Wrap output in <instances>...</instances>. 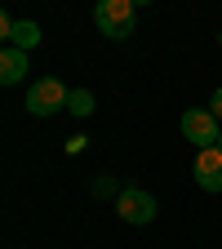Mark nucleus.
Here are the masks:
<instances>
[{"instance_id":"7","label":"nucleus","mask_w":222,"mask_h":249,"mask_svg":"<svg viewBox=\"0 0 222 249\" xmlns=\"http://www.w3.org/2000/svg\"><path fill=\"white\" fill-rule=\"evenodd\" d=\"M5 45H14V49H27V53H31V49L40 45V27H36V22H14V27H9V36H5Z\"/></svg>"},{"instance_id":"1","label":"nucleus","mask_w":222,"mask_h":249,"mask_svg":"<svg viewBox=\"0 0 222 249\" xmlns=\"http://www.w3.org/2000/svg\"><path fill=\"white\" fill-rule=\"evenodd\" d=\"M93 22L107 40H124L134 36V22H138V5L134 0H98L93 5Z\"/></svg>"},{"instance_id":"9","label":"nucleus","mask_w":222,"mask_h":249,"mask_svg":"<svg viewBox=\"0 0 222 249\" xmlns=\"http://www.w3.org/2000/svg\"><path fill=\"white\" fill-rule=\"evenodd\" d=\"M93 192H98V196H111L116 182H111V178H98V182H93ZM116 196H120V192H116Z\"/></svg>"},{"instance_id":"5","label":"nucleus","mask_w":222,"mask_h":249,"mask_svg":"<svg viewBox=\"0 0 222 249\" xmlns=\"http://www.w3.org/2000/svg\"><path fill=\"white\" fill-rule=\"evenodd\" d=\"M196 182L205 192H222V147H205L196 156Z\"/></svg>"},{"instance_id":"8","label":"nucleus","mask_w":222,"mask_h":249,"mask_svg":"<svg viewBox=\"0 0 222 249\" xmlns=\"http://www.w3.org/2000/svg\"><path fill=\"white\" fill-rule=\"evenodd\" d=\"M67 111H71V116H89V111H93V93H89V89H71Z\"/></svg>"},{"instance_id":"11","label":"nucleus","mask_w":222,"mask_h":249,"mask_svg":"<svg viewBox=\"0 0 222 249\" xmlns=\"http://www.w3.org/2000/svg\"><path fill=\"white\" fill-rule=\"evenodd\" d=\"M134 5H147V0H134Z\"/></svg>"},{"instance_id":"10","label":"nucleus","mask_w":222,"mask_h":249,"mask_svg":"<svg viewBox=\"0 0 222 249\" xmlns=\"http://www.w3.org/2000/svg\"><path fill=\"white\" fill-rule=\"evenodd\" d=\"M209 111H213V116L222 120V89H213V98H209Z\"/></svg>"},{"instance_id":"12","label":"nucleus","mask_w":222,"mask_h":249,"mask_svg":"<svg viewBox=\"0 0 222 249\" xmlns=\"http://www.w3.org/2000/svg\"><path fill=\"white\" fill-rule=\"evenodd\" d=\"M218 147H222V142H218Z\"/></svg>"},{"instance_id":"6","label":"nucleus","mask_w":222,"mask_h":249,"mask_svg":"<svg viewBox=\"0 0 222 249\" xmlns=\"http://www.w3.org/2000/svg\"><path fill=\"white\" fill-rule=\"evenodd\" d=\"M22 76H27V49L5 45V53H0V85H18Z\"/></svg>"},{"instance_id":"4","label":"nucleus","mask_w":222,"mask_h":249,"mask_svg":"<svg viewBox=\"0 0 222 249\" xmlns=\"http://www.w3.org/2000/svg\"><path fill=\"white\" fill-rule=\"evenodd\" d=\"M116 213L124 218V223H134V227H147L155 213H160V205H155L151 192H142V187H120V196H116Z\"/></svg>"},{"instance_id":"2","label":"nucleus","mask_w":222,"mask_h":249,"mask_svg":"<svg viewBox=\"0 0 222 249\" xmlns=\"http://www.w3.org/2000/svg\"><path fill=\"white\" fill-rule=\"evenodd\" d=\"M67 103H71V89L62 85L58 76H40V80H31V89H27V111L36 116V120L62 111Z\"/></svg>"},{"instance_id":"3","label":"nucleus","mask_w":222,"mask_h":249,"mask_svg":"<svg viewBox=\"0 0 222 249\" xmlns=\"http://www.w3.org/2000/svg\"><path fill=\"white\" fill-rule=\"evenodd\" d=\"M178 124H182V138H187V142H196L200 151L222 142V120H218L209 107H191V111H182Z\"/></svg>"}]
</instances>
